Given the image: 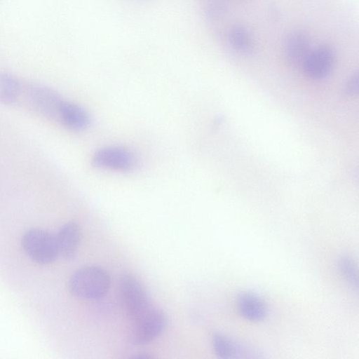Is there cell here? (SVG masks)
<instances>
[{"label": "cell", "mask_w": 359, "mask_h": 359, "mask_svg": "<svg viewBox=\"0 0 359 359\" xmlns=\"http://www.w3.org/2000/svg\"><path fill=\"white\" fill-rule=\"evenodd\" d=\"M26 97L34 110L40 114L59 121L60 111L65 100L51 88L32 85L27 87Z\"/></svg>", "instance_id": "cell-6"}, {"label": "cell", "mask_w": 359, "mask_h": 359, "mask_svg": "<svg viewBox=\"0 0 359 359\" xmlns=\"http://www.w3.org/2000/svg\"><path fill=\"white\" fill-rule=\"evenodd\" d=\"M59 121L73 130H83L90 124V118L82 107L64 101L60 111Z\"/></svg>", "instance_id": "cell-12"}, {"label": "cell", "mask_w": 359, "mask_h": 359, "mask_svg": "<svg viewBox=\"0 0 359 359\" xmlns=\"http://www.w3.org/2000/svg\"><path fill=\"white\" fill-rule=\"evenodd\" d=\"M340 275L347 285L353 290L358 288V277L357 267L353 260L348 257H341L337 262Z\"/></svg>", "instance_id": "cell-15"}, {"label": "cell", "mask_w": 359, "mask_h": 359, "mask_svg": "<svg viewBox=\"0 0 359 359\" xmlns=\"http://www.w3.org/2000/svg\"><path fill=\"white\" fill-rule=\"evenodd\" d=\"M59 255L65 259H73L77 253L81 241L79 226L74 222L63 224L56 236Z\"/></svg>", "instance_id": "cell-11"}, {"label": "cell", "mask_w": 359, "mask_h": 359, "mask_svg": "<svg viewBox=\"0 0 359 359\" xmlns=\"http://www.w3.org/2000/svg\"><path fill=\"white\" fill-rule=\"evenodd\" d=\"M358 74L355 73L353 74L345 86L346 93L349 95H355L358 93Z\"/></svg>", "instance_id": "cell-16"}, {"label": "cell", "mask_w": 359, "mask_h": 359, "mask_svg": "<svg viewBox=\"0 0 359 359\" xmlns=\"http://www.w3.org/2000/svg\"><path fill=\"white\" fill-rule=\"evenodd\" d=\"M311 52V39L302 30H294L285 40L284 55L287 63L294 68H302Z\"/></svg>", "instance_id": "cell-8"}, {"label": "cell", "mask_w": 359, "mask_h": 359, "mask_svg": "<svg viewBox=\"0 0 359 359\" xmlns=\"http://www.w3.org/2000/svg\"><path fill=\"white\" fill-rule=\"evenodd\" d=\"M91 161L95 168L119 172L132 171L138 165L137 158L132 151L117 146L97 150Z\"/></svg>", "instance_id": "cell-4"}, {"label": "cell", "mask_w": 359, "mask_h": 359, "mask_svg": "<svg viewBox=\"0 0 359 359\" xmlns=\"http://www.w3.org/2000/svg\"><path fill=\"white\" fill-rule=\"evenodd\" d=\"M229 40L233 48L240 53L250 54L254 50L252 37L248 30L243 26L233 27L229 30Z\"/></svg>", "instance_id": "cell-13"}, {"label": "cell", "mask_w": 359, "mask_h": 359, "mask_svg": "<svg viewBox=\"0 0 359 359\" xmlns=\"http://www.w3.org/2000/svg\"><path fill=\"white\" fill-rule=\"evenodd\" d=\"M212 345L215 354L220 358H259V353L246 344L222 334H215Z\"/></svg>", "instance_id": "cell-9"}, {"label": "cell", "mask_w": 359, "mask_h": 359, "mask_svg": "<svg viewBox=\"0 0 359 359\" xmlns=\"http://www.w3.org/2000/svg\"><path fill=\"white\" fill-rule=\"evenodd\" d=\"M21 245L29 259L39 264H50L59 255L56 236L43 229L27 230L22 236Z\"/></svg>", "instance_id": "cell-2"}, {"label": "cell", "mask_w": 359, "mask_h": 359, "mask_svg": "<svg viewBox=\"0 0 359 359\" xmlns=\"http://www.w3.org/2000/svg\"><path fill=\"white\" fill-rule=\"evenodd\" d=\"M121 297L131 320L148 311L154 304L142 283L133 275H123L119 281Z\"/></svg>", "instance_id": "cell-3"}, {"label": "cell", "mask_w": 359, "mask_h": 359, "mask_svg": "<svg viewBox=\"0 0 359 359\" xmlns=\"http://www.w3.org/2000/svg\"><path fill=\"white\" fill-rule=\"evenodd\" d=\"M334 50L330 46L323 45L311 50L302 69L307 76L320 80L327 77L335 62Z\"/></svg>", "instance_id": "cell-7"}, {"label": "cell", "mask_w": 359, "mask_h": 359, "mask_svg": "<svg viewBox=\"0 0 359 359\" xmlns=\"http://www.w3.org/2000/svg\"><path fill=\"white\" fill-rule=\"evenodd\" d=\"M164 313L154 305L132 320L131 340L135 345L147 344L157 338L165 326Z\"/></svg>", "instance_id": "cell-5"}, {"label": "cell", "mask_w": 359, "mask_h": 359, "mask_svg": "<svg viewBox=\"0 0 359 359\" xmlns=\"http://www.w3.org/2000/svg\"><path fill=\"white\" fill-rule=\"evenodd\" d=\"M21 90V84L17 79L6 73L0 74V103H15Z\"/></svg>", "instance_id": "cell-14"}, {"label": "cell", "mask_w": 359, "mask_h": 359, "mask_svg": "<svg viewBox=\"0 0 359 359\" xmlns=\"http://www.w3.org/2000/svg\"><path fill=\"white\" fill-rule=\"evenodd\" d=\"M237 306L240 314L246 320L260 322L268 313L264 299L253 292H242L237 297Z\"/></svg>", "instance_id": "cell-10"}, {"label": "cell", "mask_w": 359, "mask_h": 359, "mask_svg": "<svg viewBox=\"0 0 359 359\" xmlns=\"http://www.w3.org/2000/svg\"><path fill=\"white\" fill-rule=\"evenodd\" d=\"M111 285L109 273L97 266L78 269L69 278V290L74 297L88 300L98 299L108 292Z\"/></svg>", "instance_id": "cell-1"}]
</instances>
